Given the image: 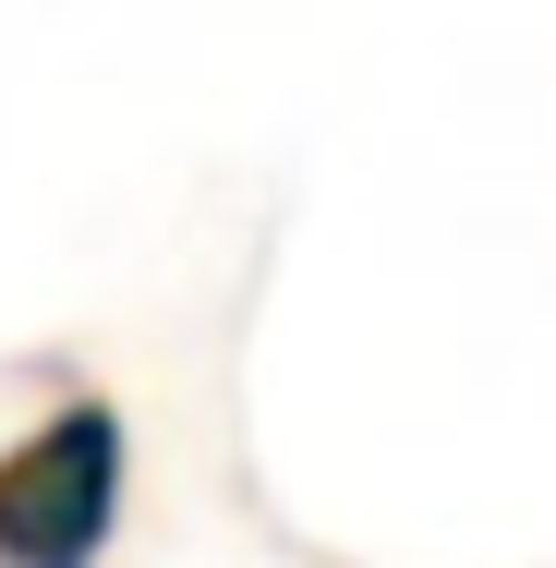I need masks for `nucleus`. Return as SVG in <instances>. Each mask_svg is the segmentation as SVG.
<instances>
[{"label":"nucleus","mask_w":556,"mask_h":568,"mask_svg":"<svg viewBox=\"0 0 556 568\" xmlns=\"http://www.w3.org/2000/svg\"><path fill=\"white\" fill-rule=\"evenodd\" d=\"M121 508V424L110 399H61L37 436L0 448V568H85Z\"/></svg>","instance_id":"nucleus-1"}]
</instances>
